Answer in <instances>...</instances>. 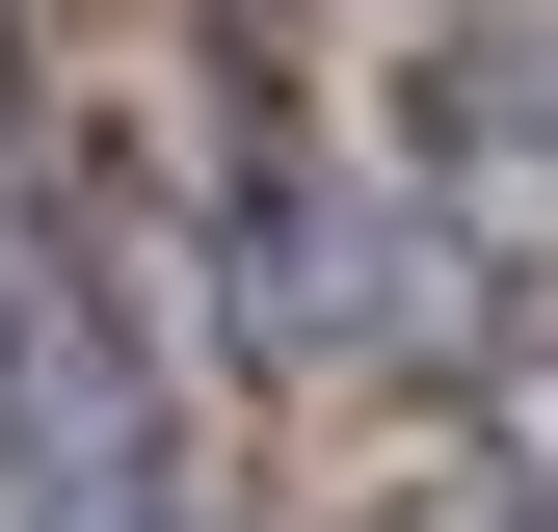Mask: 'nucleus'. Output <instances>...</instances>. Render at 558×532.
Masks as SVG:
<instances>
[{
  "label": "nucleus",
  "instance_id": "obj_1",
  "mask_svg": "<svg viewBox=\"0 0 558 532\" xmlns=\"http://www.w3.org/2000/svg\"><path fill=\"white\" fill-rule=\"evenodd\" d=\"M186 214H214V347L240 373H506V266L426 186L319 160V133H240Z\"/></svg>",
  "mask_w": 558,
  "mask_h": 532
},
{
  "label": "nucleus",
  "instance_id": "obj_2",
  "mask_svg": "<svg viewBox=\"0 0 558 532\" xmlns=\"http://www.w3.org/2000/svg\"><path fill=\"white\" fill-rule=\"evenodd\" d=\"M478 452H506V480L558 506V347H506V373H478Z\"/></svg>",
  "mask_w": 558,
  "mask_h": 532
}]
</instances>
